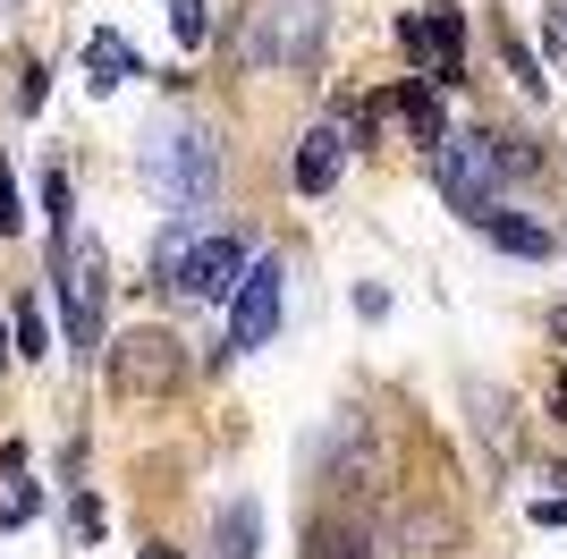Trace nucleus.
I'll list each match as a JSON object with an SVG mask.
<instances>
[{"mask_svg":"<svg viewBox=\"0 0 567 559\" xmlns=\"http://www.w3.org/2000/svg\"><path fill=\"white\" fill-rule=\"evenodd\" d=\"M144 186L162 195L169 212H204L220 186V153L204 128H153L144 136Z\"/></svg>","mask_w":567,"mask_h":559,"instance_id":"1","label":"nucleus"},{"mask_svg":"<svg viewBox=\"0 0 567 559\" xmlns=\"http://www.w3.org/2000/svg\"><path fill=\"white\" fill-rule=\"evenodd\" d=\"M432 179H441L450 212L492 221V212H499V179H508V144H499V136H441V144H432Z\"/></svg>","mask_w":567,"mask_h":559,"instance_id":"2","label":"nucleus"},{"mask_svg":"<svg viewBox=\"0 0 567 559\" xmlns=\"http://www.w3.org/2000/svg\"><path fill=\"white\" fill-rule=\"evenodd\" d=\"M322 43V0H262L246 26V69H306Z\"/></svg>","mask_w":567,"mask_h":559,"instance_id":"3","label":"nucleus"},{"mask_svg":"<svg viewBox=\"0 0 567 559\" xmlns=\"http://www.w3.org/2000/svg\"><path fill=\"white\" fill-rule=\"evenodd\" d=\"M60 314H69V348H102V246L94 237H60Z\"/></svg>","mask_w":567,"mask_h":559,"instance_id":"4","label":"nucleus"},{"mask_svg":"<svg viewBox=\"0 0 567 559\" xmlns=\"http://www.w3.org/2000/svg\"><path fill=\"white\" fill-rule=\"evenodd\" d=\"M178 373H187V356H178L169 331H127V339L111 348V390H127V398L178 390Z\"/></svg>","mask_w":567,"mask_h":559,"instance_id":"5","label":"nucleus"},{"mask_svg":"<svg viewBox=\"0 0 567 559\" xmlns=\"http://www.w3.org/2000/svg\"><path fill=\"white\" fill-rule=\"evenodd\" d=\"M399 43H406V60H415L424 85H457V69H466V18L457 9H415L399 26Z\"/></svg>","mask_w":567,"mask_h":559,"instance_id":"6","label":"nucleus"},{"mask_svg":"<svg viewBox=\"0 0 567 559\" xmlns=\"http://www.w3.org/2000/svg\"><path fill=\"white\" fill-rule=\"evenodd\" d=\"M237 280H246V237H229V230H204L187 246V263H178V297H237Z\"/></svg>","mask_w":567,"mask_h":559,"instance_id":"7","label":"nucleus"},{"mask_svg":"<svg viewBox=\"0 0 567 559\" xmlns=\"http://www.w3.org/2000/svg\"><path fill=\"white\" fill-rule=\"evenodd\" d=\"M280 331V263H246V280H237V297H229V348H262Z\"/></svg>","mask_w":567,"mask_h":559,"instance_id":"8","label":"nucleus"},{"mask_svg":"<svg viewBox=\"0 0 567 559\" xmlns=\"http://www.w3.org/2000/svg\"><path fill=\"white\" fill-rule=\"evenodd\" d=\"M127 77H136L127 34H111V26H102V34H85V85H94V93H118Z\"/></svg>","mask_w":567,"mask_h":559,"instance_id":"9","label":"nucleus"},{"mask_svg":"<svg viewBox=\"0 0 567 559\" xmlns=\"http://www.w3.org/2000/svg\"><path fill=\"white\" fill-rule=\"evenodd\" d=\"M390 111L406 119V136H415V144H441V136H450V119H441V93H432L424 77H406V85L390 93Z\"/></svg>","mask_w":567,"mask_h":559,"instance_id":"10","label":"nucleus"},{"mask_svg":"<svg viewBox=\"0 0 567 559\" xmlns=\"http://www.w3.org/2000/svg\"><path fill=\"white\" fill-rule=\"evenodd\" d=\"M331 179H339V128H313V136L297 144V186H306V195H331Z\"/></svg>","mask_w":567,"mask_h":559,"instance_id":"11","label":"nucleus"},{"mask_svg":"<svg viewBox=\"0 0 567 559\" xmlns=\"http://www.w3.org/2000/svg\"><path fill=\"white\" fill-rule=\"evenodd\" d=\"M306 559H381V551H364L355 517H322V526H306Z\"/></svg>","mask_w":567,"mask_h":559,"instance_id":"12","label":"nucleus"},{"mask_svg":"<svg viewBox=\"0 0 567 559\" xmlns=\"http://www.w3.org/2000/svg\"><path fill=\"white\" fill-rule=\"evenodd\" d=\"M483 230H492L499 246H508V255H550V230H543V221H517V212H492Z\"/></svg>","mask_w":567,"mask_h":559,"instance_id":"13","label":"nucleus"},{"mask_svg":"<svg viewBox=\"0 0 567 559\" xmlns=\"http://www.w3.org/2000/svg\"><path fill=\"white\" fill-rule=\"evenodd\" d=\"M169 34H178V51H195V43H204V34H213L204 0H169Z\"/></svg>","mask_w":567,"mask_h":559,"instance_id":"14","label":"nucleus"},{"mask_svg":"<svg viewBox=\"0 0 567 559\" xmlns=\"http://www.w3.org/2000/svg\"><path fill=\"white\" fill-rule=\"evenodd\" d=\"M43 212H51V237L76 230V221H69V179H60V170H43Z\"/></svg>","mask_w":567,"mask_h":559,"instance_id":"15","label":"nucleus"},{"mask_svg":"<svg viewBox=\"0 0 567 559\" xmlns=\"http://www.w3.org/2000/svg\"><path fill=\"white\" fill-rule=\"evenodd\" d=\"M43 348H51V331H43V305L25 297V305H18V356H43Z\"/></svg>","mask_w":567,"mask_h":559,"instance_id":"16","label":"nucleus"},{"mask_svg":"<svg viewBox=\"0 0 567 559\" xmlns=\"http://www.w3.org/2000/svg\"><path fill=\"white\" fill-rule=\"evenodd\" d=\"M34 509H43V491H34V484H9V491H0V526H25Z\"/></svg>","mask_w":567,"mask_h":559,"instance_id":"17","label":"nucleus"},{"mask_svg":"<svg viewBox=\"0 0 567 559\" xmlns=\"http://www.w3.org/2000/svg\"><path fill=\"white\" fill-rule=\"evenodd\" d=\"M69 535H76V542H94V535H102V500H94V491H76V509H69Z\"/></svg>","mask_w":567,"mask_h":559,"instance_id":"18","label":"nucleus"},{"mask_svg":"<svg viewBox=\"0 0 567 559\" xmlns=\"http://www.w3.org/2000/svg\"><path fill=\"white\" fill-rule=\"evenodd\" d=\"M508 69H517V77H525V85L543 93V69H534V51H525V43H517V26H508Z\"/></svg>","mask_w":567,"mask_h":559,"instance_id":"19","label":"nucleus"},{"mask_svg":"<svg viewBox=\"0 0 567 559\" xmlns=\"http://www.w3.org/2000/svg\"><path fill=\"white\" fill-rule=\"evenodd\" d=\"M0 237H18V186H9V162H0Z\"/></svg>","mask_w":567,"mask_h":559,"instance_id":"20","label":"nucleus"},{"mask_svg":"<svg viewBox=\"0 0 567 559\" xmlns=\"http://www.w3.org/2000/svg\"><path fill=\"white\" fill-rule=\"evenodd\" d=\"M18 111H43V69H18Z\"/></svg>","mask_w":567,"mask_h":559,"instance_id":"21","label":"nucleus"},{"mask_svg":"<svg viewBox=\"0 0 567 559\" xmlns=\"http://www.w3.org/2000/svg\"><path fill=\"white\" fill-rule=\"evenodd\" d=\"M534 526H567V500H534Z\"/></svg>","mask_w":567,"mask_h":559,"instance_id":"22","label":"nucleus"},{"mask_svg":"<svg viewBox=\"0 0 567 559\" xmlns=\"http://www.w3.org/2000/svg\"><path fill=\"white\" fill-rule=\"evenodd\" d=\"M550 339H559V348H567V305H559V314H550Z\"/></svg>","mask_w":567,"mask_h":559,"instance_id":"23","label":"nucleus"},{"mask_svg":"<svg viewBox=\"0 0 567 559\" xmlns=\"http://www.w3.org/2000/svg\"><path fill=\"white\" fill-rule=\"evenodd\" d=\"M550 407H559V424H567V373H559V390H550Z\"/></svg>","mask_w":567,"mask_h":559,"instance_id":"24","label":"nucleus"},{"mask_svg":"<svg viewBox=\"0 0 567 559\" xmlns=\"http://www.w3.org/2000/svg\"><path fill=\"white\" fill-rule=\"evenodd\" d=\"M144 559H178V551H169V542H153V551H144Z\"/></svg>","mask_w":567,"mask_h":559,"instance_id":"25","label":"nucleus"}]
</instances>
